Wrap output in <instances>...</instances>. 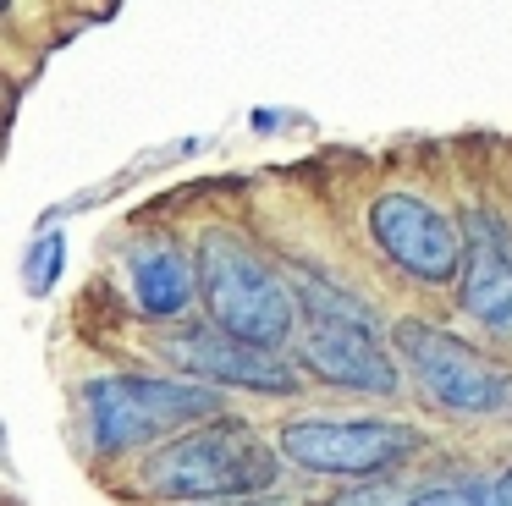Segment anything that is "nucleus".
<instances>
[{
  "label": "nucleus",
  "mask_w": 512,
  "mask_h": 506,
  "mask_svg": "<svg viewBox=\"0 0 512 506\" xmlns=\"http://www.w3.org/2000/svg\"><path fill=\"white\" fill-rule=\"evenodd\" d=\"M199 297L210 308V325L248 347L281 352V341L298 325L292 286L270 270V259L237 231H204L199 237Z\"/></svg>",
  "instance_id": "f257e3e1"
},
{
  "label": "nucleus",
  "mask_w": 512,
  "mask_h": 506,
  "mask_svg": "<svg viewBox=\"0 0 512 506\" xmlns=\"http://www.w3.org/2000/svg\"><path fill=\"white\" fill-rule=\"evenodd\" d=\"M144 484L160 501H243L276 484V451L243 418H221L160 446L144 468Z\"/></svg>",
  "instance_id": "f03ea898"
},
{
  "label": "nucleus",
  "mask_w": 512,
  "mask_h": 506,
  "mask_svg": "<svg viewBox=\"0 0 512 506\" xmlns=\"http://www.w3.org/2000/svg\"><path fill=\"white\" fill-rule=\"evenodd\" d=\"M221 413V391L199 380H155V374H105L89 385V435L100 451H133L193 418Z\"/></svg>",
  "instance_id": "7ed1b4c3"
},
{
  "label": "nucleus",
  "mask_w": 512,
  "mask_h": 506,
  "mask_svg": "<svg viewBox=\"0 0 512 506\" xmlns=\"http://www.w3.org/2000/svg\"><path fill=\"white\" fill-rule=\"evenodd\" d=\"M281 451L309 473L331 479H380L419 451V429L391 418H292Z\"/></svg>",
  "instance_id": "20e7f679"
},
{
  "label": "nucleus",
  "mask_w": 512,
  "mask_h": 506,
  "mask_svg": "<svg viewBox=\"0 0 512 506\" xmlns=\"http://www.w3.org/2000/svg\"><path fill=\"white\" fill-rule=\"evenodd\" d=\"M397 352L413 369V380L424 385V396L452 413H501L512 402V374L501 363H490L479 347L424 325V319L397 325Z\"/></svg>",
  "instance_id": "39448f33"
},
{
  "label": "nucleus",
  "mask_w": 512,
  "mask_h": 506,
  "mask_svg": "<svg viewBox=\"0 0 512 506\" xmlns=\"http://www.w3.org/2000/svg\"><path fill=\"white\" fill-rule=\"evenodd\" d=\"M309 325H303V369H314L320 380L342 385V391L364 396H391L397 391V363L380 347V336L369 330V319L358 308H347L342 297L303 292Z\"/></svg>",
  "instance_id": "423d86ee"
},
{
  "label": "nucleus",
  "mask_w": 512,
  "mask_h": 506,
  "mask_svg": "<svg viewBox=\"0 0 512 506\" xmlns=\"http://www.w3.org/2000/svg\"><path fill=\"white\" fill-rule=\"evenodd\" d=\"M369 231H375L380 253H386L397 270H408L424 286H446L463 281V226L452 215H441L435 204L413 193H380L369 204Z\"/></svg>",
  "instance_id": "0eeeda50"
},
{
  "label": "nucleus",
  "mask_w": 512,
  "mask_h": 506,
  "mask_svg": "<svg viewBox=\"0 0 512 506\" xmlns=\"http://www.w3.org/2000/svg\"><path fill=\"white\" fill-rule=\"evenodd\" d=\"M160 352L177 358V369L193 374L199 385H210V391H226V385H232V391H259V396H292L298 391L292 363H281L276 352H265V347H248V341L226 336V330H215V325H193V330H182V336H166Z\"/></svg>",
  "instance_id": "6e6552de"
},
{
  "label": "nucleus",
  "mask_w": 512,
  "mask_h": 506,
  "mask_svg": "<svg viewBox=\"0 0 512 506\" xmlns=\"http://www.w3.org/2000/svg\"><path fill=\"white\" fill-rule=\"evenodd\" d=\"M463 281H457V303L463 314H474L485 330H501L512 336V253L501 242L496 220L468 209L463 215Z\"/></svg>",
  "instance_id": "1a4fd4ad"
},
{
  "label": "nucleus",
  "mask_w": 512,
  "mask_h": 506,
  "mask_svg": "<svg viewBox=\"0 0 512 506\" xmlns=\"http://www.w3.org/2000/svg\"><path fill=\"white\" fill-rule=\"evenodd\" d=\"M127 281L149 319H182L199 297V259H188V248L171 237H149L127 253Z\"/></svg>",
  "instance_id": "9d476101"
},
{
  "label": "nucleus",
  "mask_w": 512,
  "mask_h": 506,
  "mask_svg": "<svg viewBox=\"0 0 512 506\" xmlns=\"http://www.w3.org/2000/svg\"><path fill=\"white\" fill-rule=\"evenodd\" d=\"M413 506H512L501 484H446V490H424Z\"/></svg>",
  "instance_id": "9b49d317"
},
{
  "label": "nucleus",
  "mask_w": 512,
  "mask_h": 506,
  "mask_svg": "<svg viewBox=\"0 0 512 506\" xmlns=\"http://www.w3.org/2000/svg\"><path fill=\"white\" fill-rule=\"evenodd\" d=\"M419 495L408 490V484H397V479H375V484H364V490H347V495H336L331 506H413Z\"/></svg>",
  "instance_id": "f8f14e48"
},
{
  "label": "nucleus",
  "mask_w": 512,
  "mask_h": 506,
  "mask_svg": "<svg viewBox=\"0 0 512 506\" xmlns=\"http://www.w3.org/2000/svg\"><path fill=\"white\" fill-rule=\"evenodd\" d=\"M61 275V231H50L45 242H34V259H28V286L34 292H50Z\"/></svg>",
  "instance_id": "ddd939ff"
},
{
  "label": "nucleus",
  "mask_w": 512,
  "mask_h": 506,
  "mask_svg": "<svg viewBox=\"0 0 512 506\" xmlns=\"http://www.w3.org/2000/svg\"><path fill=\"white\" fill-rule=\"evenodd\" d=\"M210 506H281V501H270V495H243V501H210Z\"/></svg>",
  "instance_id": "4468645a"
},
{
  "label": "nucleus",
  "mask_w": 512,
  "mask_h": 506,
  "mask_svg": "<svg viewBox=\"0 0 512 506\" xmlns=\"http://www.w3.org/2000/svg\"><path fill=\"white\" fill-rule=\"evenodd\" d=\"M501 495H507V501H512V468L501 473Z\"/></svg>",
  "instance_id": "2eb2a0df"
}]
</instances>
